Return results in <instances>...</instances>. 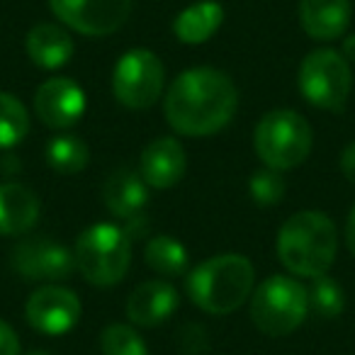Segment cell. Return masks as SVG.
I'll return each mask as SVG.
<instances>
[{
  "mask_svg": "<svg viewBox=\"0 0 355 355\" xmlns=\"http://www.w3.org/2000/svg\"><path fill=\"white\" fill-rule=\"evenodd\" d=\"M239 105L234 80L217 69L180 73L166 95V119L185 137H209L229 124Z\"/></svg>",
  "mask_w": 355,
  "mask_h": 355,
  "instance_id": "obj_1",
  "label": "cell"
},
{
  "mask_svg": "<svg viewBox=\"0 0 355 355\" xmlns=\"http://www.w3.org/2000/svg\"><path fill=\"white\" fill-rule=\"evenodd\" d=\"M336 224L316 209L297 212L282 224L277 234V256L292 275L311 280L326 275L336 261Z\"/></svg>",
  "mask_w": 355,
  "mask_h": 355,
  "instance_id": "obj_2",
  "label": "cell"
},
{
  "mask_svg": "<svg viewBox=\"0 0 355 355\" xmlns=\"http://www.w3.org/2000/svg\"><path fill=\"white\" fill-rule=\"evenodd\" d=\"M253 266L239 253H224L200 263L188 275V295L207 314H232L253 292Z\"/></svg>",
  "mask_w": 355,
  "mask_h": 355,
  "instance_id": "obj_3",
  "label": "cell"
},
{
  "mask_svg": "<svg viewBox=\"0 0 355 355\" xmlns=\"http://www.w3.org/2000/svg\"><path fill=\"white\" fill-rule=\"evenodd\" d=\"M76 268L98 287L117 285L132 263V239L114 224H95L76 241Z\"/></svg>",
  "mask_w": 355,
  "mask_h": 355,
  "instance_id": "obj_4",
  "label": "cell"
},
{
  "mask_svg": "<svg viewBox=\"0 0 355 355\" xmlns=\"http://www.w3.org/2000/svg\"><path fill=\"white\" fill-rule=\"evenodd\" d=\"M311 144H314V132L309 122L292 110H272L263 114L253 134L258 158L272 171H290L304 163Z\"/></svg>",
  "mask_w": 355,
  "mask_h": 355,
  "instance_id": "obj_5",
  "label": "cell"
},
{
  "mask_svg": "<svg viewBox=\"0 0 355 355\" xmlns=\"http://www.w3.org/2000/svg\"><path fill=\"white\" fill-rule=\"evenodd\" d=\"M309 314L306 287L295 277L272 275L256 287L251 300V319L266 336H287L300 329Z\"/></svg>",
  "mask_w": 355,
  "mask_h": 355,
  "instance_id": "obj_6",
  "label": "cell"
},
{
  "mask_svg": "<svg viewBox=\"0 0 355 355\" xmlns=\"http://www.w3.org/2000/svg\"><path fill=\"white\" fill-rule=\"evenodd\" d=\"M353 88L350 64L334 49H316L300 66V90L304 100L321 110H343Z\"/></svg>",
  "mask_w": 355,
  "mask_h": 355,
  "instance_id": "obj_7",
  "label": "cell"
},
{
  "mask_svg": "<svg viewBox=\"0 0 355 355\" xmlns=\"http://www.w3.org/2000/svg\"><path fill=\"white\" fill-rule=\"evenodd\" d=\"M166 71L153 51L132 49L117 61L112 71L114 98L132 110H146L156 105L163 93Z\"/></svg>",
  "mask_w": 355,
  "mask_h": 355,
  "instance_id": "obj_8",
  "label": "cell"
},
{
  "mask_svg": "<svg viewBox=\"0 0 355 355\" xmlns=\"http://www.w3.org/2000/svg\"><path fill=\"white\" fill-rule=\"evenodd\" d=\"M49 6L64 25L88 37L112 35L132 12V0H49Z\"/></svg>",
  "mask_w": 355,
  "mask_h": 355,
  "instance_id": "obj_9",
  "label": "cell"
},
{
  "mask_svg": "<svg viewBox=\"0 0 355 355\" xmlns=\"http://www.w3.org/2000/svg\"><path fill=\"white\" fill-rule=\"evenodd\" d=\"M12 268L25 280H66L76 270V256L46 236L25 239L12 251Z\"/></svg>",
  "mask_w": 355,
  "mask_h": 355,
  "instance_id": "obj_10",
  "label": "cell"
},
{
  "mask_svg": "<svg viewBox=\"0 0 355 355\" xmlns=\"http://www.w3.org/2000/svg\"><path fill=\"white\" fill-rule=\"evenodd\" d=\"M25 316L35 331L44 336H64L78 324L80 300L71 290L46 285L27 300Z\"/></svg>",
  "mask_w": 355,
  "mask_h": 355,
  "instance_id": "obj_11",
  "label": "cell"
},
{
  "mask_svg": "<svg viewBox=\"0 0 355 355\" xmlns=\"http://www.w3.org/2000/svg\"><path fill=\"white\" fill-rule=\"evenodd\" d=\"M35 112L46 127L69 129L83 117L85 93L71 78H49L37 88Z\"/></svg>",
  "mask_w": 355,
  "mask_h": 355,
  "instance_id": "obj_12",
  "label": "cell"
},
{
  "mask_svg": "<svg viewBox=\"0 0 355 355\" xmlns=\"http://www.w3.org/2000/svg\"><path fill=\"white\" fill-rule=\"evenodd\" d=\"M139 175L144 178V183L158 190L180 183L185 175V151L180 141L171 137L153 139L139 158Z\"/></svg>",
  "mask_w": 355,
  "mask_h": 355,
  "instance_id": "obj_13",
  "label": "cell"
},
{
  "mask_svg": "<svg viewBox=\"0 0 355 355\" xmlns=\"http://www.w3.org/2000/svg\"><path fill=\"white\" fill-rule=\"evenodd\" d=\"M103 202L117 219L134 222L144 217V207L148 202V190L144 178L127 168H119L105 180L103 185Z\"/></svg>",
  "mask_w": 355,
  "mask_h": 355,
  "instance_id": "obj_14",
  "label": "cell"
},
{
  "mask_svg": "<svg viewBox=\"0 0 355 355\" xmlns=\"http://www.w3.org/2000/svg\"><path fill=\"white\" fill-rule=\"evenodd\" d=\"M178 306V292L163 280L139 285L127 300V316L137 326H156L171 319Z\"/></svg>",
  "mask_w": 355,
  "mask_h": 355,
  "instance_id": "obj_15",
  "label": "cell"
},
{
  "mask_svg": "<svg viewBox=\"0 0 355 355\" xmlns=\"http://www.w3.org/2000/svg\"><path fill=\"white\" fill-rule=\"evenodd\" d=\"M40 219V198L22 183L0 185V234L20 236Z\"/></svg>",
  "mask_w": 355,
  "mask_h": 355,
  "instance_id": "obj_16",
  "label": "cell"
},
{
  "mask_svg": "<svg viewBox=\"0 0 355 355\" xmlns=\"http://www.w3.org/2000/svg\"><path fill=\"white\" fill-rule=\"evenodd\" d=\"M300 22L311 40H336L348 30L350 0H300Z\"/></svg>",
  "mask_w": 355,
  "mask_h": 355,
  "instance_id": "obj_17",
  "label": "cell"
},
{
  "mask_svg": "<svg viewBox=\"0 0 355 355\" xmlns=\"http://www.w3.org/2000/svg\"><path fill=\"white\" fill-rule=\"evenodd\" d=\"M25 46L30 59L35 61V66L46 71L61 69L73 56V40H71V35L64 27L51 25V22H40V25L32 27Z\"/></svg>",
  "mask_w": 355,
  "mask_h": 355,
  "instance_id": "obj_18",
  "label": "cell"
},
{
  "mask_svg": "<svg viewBox=\"0 0 355 355\" xmlns=\"http://www.w3.org/2000/svg\"><path fill=\"white\" fill-rule=\"evenodd\" d=\"M224 10L217 0H200L185 8L173 22V32L183 44H202L219 30Z\"/></svg>",
  "mask_w": 355,
  "mask_h": 355,
  "instance_id": "obj_19",
  "label": "cell"
},
{
  "mask_svg": "<svg viewBox=\"0 0 355 355\" xmlns=\"http://www.w3.org/2000/svg\"><path fill=\"white\" fill-rule=\"evenodd\" d=\"M144 258H146V266L153 272L163 277H178L188 270V251L180 241L166 236H153L151 241L144 248Z\"/></svg>",
  "mask_w": 355,
  "mask_h": 355,
  "instance_id": "obj_20",
  "label": "cell"
},
{
  "mask_svg": "<svg viewBox=\"0 0 355 355\" xmlns=\"http://www.w3.org/2000/svg\"><path fill=\"white\" fill-rule=\"evenodd\" d=\"M88 158L90 153L85 141L73 134H59L46 144V163L64 175H73V173L83 171L88 166Z\"/></svg>",
  "mask_w": 355,
  "mask_h": 355,
  "instance_id": "obj_21",
  "label": "cell"
},
{
  "mask_svg": "<svg viewBox=\"0 0 355 355\" xmlns=\"http://www.w3.org/2000/svg\"><path fill=\"white\" fill-rule=\"evenodd\" d=\"M30 129L27 110L15 95L0 93V148H10L25 139Z\"/></svg>",
  "mask_w": 355,
  "mask_h": 355,
  "instance_id": "obj_22",
  "label": "cell"
},
{
  "mask_svg": "<svg viewBox=\"0 0 355 355\" xmlns=\"http://www.w3.org/2000/svg\"><path fill=\"white\" fill-rule=\"evenodd\" d=\"M309 295V309L314 311L321 319H336L340 316L345 306V295L340 290V285L336 280H331L329 275H319L314 277L311 287L306 290Z\"/></svg>",
  "mask_w": 355,
  "mask_h": 355,
  "instance_id": "obj_23",
  "label": "cell"
},
{
  "mask_svg": "<svg viewBox=\"0 0 355 355\" xmlns=\"http://www.w3.org/2000/svg\"><path fill=\"white\" fill-rule=\"evenodd\" d=\"M103 355H148L144 338L124 324H110L100 336Z\"/></svg>",
  "mask_w": 355,
  "mask_h": 355,
  "instance_id": "obj_24",
  "label": "cell"
},
{
  "mask_svg": "<svg viewBox=\"0 0 355 355\" xmlns=\"http://www.w3.org/2000/svg\"><path fill=\"white\" fill-rule=\"evenodd\" d=\"M248 195L256 205L261 207H272L285 198V180H282L280 171L272 168H263L256 171L248 180Z\"/></svg>",
  "mask_w": 355,
  "mask_h": 355,
  "instance_id": "obj_25",
  "label": "cell"
},
{
  "mask_svg": "<svg viewBox=\"0 0 355 355\" xmlns=\"http://www.w3.org/2000/svg\"><path fill=\"white\" fill-rule=\"evenodd\" d=\"M178 345L183 348L185 355H198L207 348V336H205V329L198 324H188L183 326L180 336H178Z\"/></svg>",
  "mask_w": 355,
  "mask_h": 355,
  "instance_id": "obj_26",
  "label": "cell"
},
{
  "mask_svg": "<svg viewBox=\"0 0 355 355\" xmlns=\"http://www.w3.org/2000/svg\"><path fill=\"white\" fill-rule=\"evenodd\" d=\"M0 355H20V338L3 319H0Z\"/></svg>",
  "mask_w": 355,
  "mask_h": 355,
  "instance_id": "obj_27",
  "label": "cell"
},
{
  "mask_svg": "<svg viewBox=\"0 0 355 355\" xmlns=\"http://www.w3.org/2000/svg\"><path fill=\"white\" fill-rule=\"evenodd\" d=\"M340 171H343V175L355 185V141L348 144V146L343 148V153H340Z\"/></svg>",
  "mask_w": 355,
  "mask_h": 355,
  "instance_id": "obj_28",
  "label": "cell"
},
{
  "mask_svg": "<svg viewBox=\"0 0 355 355\" xmlns=\"http://www.w3.org/2000/svg\"><path fill=\"white\" fill-rule=\"evenodd\" d=\"M345 243H348L350 253L355 256V205L348 214V224H345Z\"/></svg>",
  "mask_w": 355,
  "mask_h": 355,
  "instance_id": "obj_29",
  "label": "cell"
},
{
  "mask_svg": "<svg viewBox=\"0 0 355 355\" xmlns=\"http://www.w3.org/2000/svg\"><path fill=\"white\" fill-rule=\"evenodd\" d=\"M343 59L348 61V64H350V61L355 64V35L348 37V40L343 42Z\"/></svg>",
  "mask_w": 355,
  "mask_h": 355,
  "instance_id": "obj_30",
  "label": "cell"
},
{
  "mask_svg": "<svg viewBox=\"0 0 355 355\" xmlns=\"http://www.w3.org/2000/svg\"><path fill=\"white\" fill-rule=\"evenodd\" d=\"M25 355H51V353H46V350H30V353H25Z\"/></svg>",
  "mask_w": 355,
  "mask_h": 355,
  "instance_id": "obj_31",
  "label": "cell"
}]
</instances>
